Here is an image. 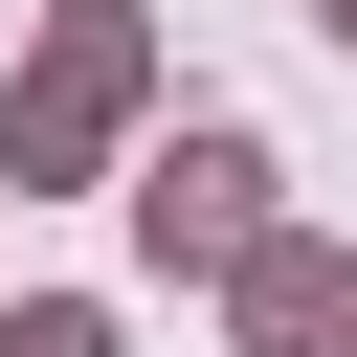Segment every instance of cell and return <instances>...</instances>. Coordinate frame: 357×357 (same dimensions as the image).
Segmentation results:
<instances>
[{"label":"cell","instance_id":"3957f363","mask_svg":"<svg viewBox=\"0 0 357 357\" xmlns=\"http://www.w3.org/2000/svg\"><path fill=\"white\" fill-rule=\"evenodd\" d=\"M223 335H245V357H357V245L245 223V245H223Z\"/></svg>","mask_w":357,"mask_h":357},{"label":"cell","instance_id":"7a4b0ae2","mask_svg":"<svg viewBox=\"0 0 357 357\" xmlns=\"http://www.w3.org/2000/svg\"><path fill=\"white\" fill-rule=\"evenodd\" d=\"M245 223H268V134H245V112H178V134L134 156V245H156V268H223Z\"/></svg>","mask_w":357,"mask_h":357},{"label":"cell","instance_id":"277c9868","mask_svg":"<svg viewBox=\"0 0 357 357\" xmlns=\"http://www.w3.org/2000/svg\"><path fill=\"white\" fill-rule=\"evenodd\" d=\"M0 357H112V312H89V290H22V312H0Z\"/></svg>","mask_w":357,"mask_h":357},{"label":"cell","instance_id":"6da1fadb","mask_svg":"<svg viewBox=\"0 0 357 357\" xmlns=\"http://www.w3.org/2000/svg\"><path fill=\"white\" fill-rule=\"evenodd\" d=\"M156 112V22L134 0H67L45 45H22V89H0V201H45V178H89L112 134Z\"/></svg>","mask_w":357,"mask_h":357},{"label":"cell","instance_id":"5b68a950","mask_svg":"<svg viewBox=\"0 0 357 357\" xmlns=\"http://www.w3.org/2000/svg\"><path fill=\"white\" fill-rule=\"evenodd\" d=\"M312 22H335V45H357V0H312Z\"/></svg>","mask_w":357,"mask_h":357}]
</instances>
